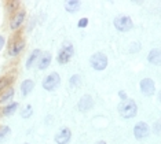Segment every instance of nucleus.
<instances>
[{"label":"nucleus","instance_id":"obj_1","mask_svg":"<svg viewBox=\"0 0 161 144\" xmlns=\"http://www.w3.org/2000/svg\"><path fill=\"white\" fill-rule=\"evenodd\" d=\"M136 111H138L136 103H135V100H132V99H127V100L120 103V106H119V114L124 120L134 118L136 115Z\"/></svg>","mask_w":161,"mask_h":144},{"label":"nucleus","instance_id":"obj_2","mask_svg":"<svg viewBox=\"0 0 161 144\" xmlns=\"http://www.w3.org/2000/svg\"><path fill=\"white\" fill-rule=\"evenodd\" d=\"M114 28L117 29L119 32H128L134 28V22L128 15H120V17H116L114 21Z\"/></svg>","mask_w":161,"mask_h":144},{"label":"nucleus","instance_id":"obj_3","mask_svg":"<svg viewBox=\"0 0 161 144\" xmlns=\"http://www.w3.org/2000/svg\"><path fill=\"white\" fill-rule=\"evenodd\" d=\"M90 65H91V67H92L94 70H98V72L105 70L106 66H108V56H106L105 54H102V52L94 54L92 56H91V59H90Z\"/></svg>","mask_w":161,"mask_h":144},{"label":"nucleus","instance_id":"obj_4","mask_svg":"<svg viewBox=\"0 0 161 144\" xmlns=\"http://www.w3.org/2000/svg\"><path fill=\"white\" fill-rule=\"evenodd\" d=\"M73 54H75V48H73L70 43H66L59 50V52H58V56H57L58 63H61V65L68 63V62L70 61V58L73 56Z\"/></svg>","mask_w":161,"mask_h":144},{"label":"nucleus","instance_id":"obj_5","mask_svg":"<svg viewBox=\"0 0 161 144\" xmlns=\"http://www.w3.org/2000/svg\"><path fill=\"white\" fill-rule=\"evenodd\" d=\"M59 84H61V77L58 73H51V74H48L44 80H43V88H44L46 91H55L58 87H59Z\"/></svg>","mask_w":161,"mask_h":144},{"label":"nucleus","instance_id":"obj_6","mask_svg":"<svg viewBox=\"0 0 161 144\" xmlns=\"http://www.w3.org/2000/svg\"><path fill=\"white\" fill-rule=\"evenodd\" d=\"M24 48H25V41L19 36H17V37H14L11 41H10L7 52H8L10 56H17L18 54H21V51H22Z\"/></svg>","mask_w":161,"mask_h":144},{"label":"nucleus","instance_id":"obj_7","mask_svg":"<svg viewBox=\"0 0 161 144\" xmlns=\"http://www.w3.org/2000/svg\"><path fill=\"white\" fill-rule=\"evenodd\" d=\"M149 132H150L149 125L146 124V122H142V121H141V122H138L134 126V136L136 139H145V137H147Z\"/></svg>","mask_w":161,"mask_h":144},{"label":"nucleus","instance_id":"obj_8","mask_svg":"<svg viewBox=\"0 0 161 144\" xmlns=\"http://www.w3.org/2000/svg\"><path fill=\"white\" fill-rule=\"evenodd\" d=\"M156 91V85H154V81L150 80V78H143L141 81V92L145 96H152Z\"/></svg>","mask_w":161,"mask_h":144},{"label":"nucleus","instance_id":"obj_9","mask_svg":"<svg viewBox=\"0 0 161 144\" xmlns=\"http://www.w3.org/2000/svg\"><path fill=\"white\" fill-rule=\"evenodd\" d=\"M72 132L69 128H62L59 132L55 135V143L57 144H68L70 141Z\"/></svg>","mask_w":161,"mask_h":144},{"label":"nucleus","instance_id":"obj_10","mask_svg":"<svg viewBox=\"0 0 161 144\" xmlns=\"http://www.w3.org/2000/svg\"><path fill=\"white\" fill-rule=\"evenodd\" d=\"M25 15H26V13H25V10H19L18 13L11 18V21H10V28H11V30H15L22 25V22L25 19Z\"/></svg>","mask_w":161,"mask_h":144},{"label":"nucleus","instance_id":"obj_11","mask_svg":"<svg viewBox=\"0 0 161 144\" xmlns=\"http://www.w3.org/2000/svg\"><path fill=\"white\" fill-rule=\"evenodd\" d=\"M92 106H94V100L90 95H84L79 100V104H77L80 111H88V110L92 109Z\"/></svg>","mask_w":161,"mask_h":144},{"label":"nucleus","instance_id":"obj_12","mask_svg":"<svg viewBox=\"0 0 161 144\" xmlns=\"http://www.w3.org/2000/svg\"><path fill=\"white\" fill-rule=\"evenodd\" d=\"M51 59H53V56H51L50 52L40 54V58H39V69L40 70H46L50 66V63H51Z\"/></svg>","mask_w":161,"mask_h":144},{"label":"nucleus","instance_id":"obj_13","mask_svg":"<svg viewBox=\"0 0 161 144\" xmlns=\"http://www.w3.org/2000/svg\"><path fill=\"white\" fill-rule=\"evenodd\" d=\"M33 88H35V83L32 80L22 81V84H21V95H22V96H28L32 91H33Z\"/></svg>","mask_w":161,"mask_h":144},{"label":"nucleus","instance_id":"obj_14","mask_svg":"<svg viewBox=\"0 0 161 144\" xmlns=\"http://www.w3.org/2000/svg\"><path fill=\"white\" fill-rule=\"evenodd\" d=\"M14 96V88L13 87H7L4 89L0 91V103H4L7 100H10Z\"/></svg>","mask_w":161,"mask_h":144},{"label":"nucleus","instance_id":"obj_15","mask_svg":"<svg viewBox=\"0 0 161 144\" xmlns=\"http://www.w3.org/2000/svg\"><path fill=\"white\" fill-rule=\"evenodd\" d=\"M80 6H81L80 0H69V2L65 3V8H66L68 13H77Z\"/></svg>","mask_w":161,"mask_h":144},{"label":"nucleus","instance_id":"obj_16","mask_svg":"<svg viewBox=\"0 0 161 144\" xmlns=\"http://www.w3.org/2000/svg\"><path fill=\"white\" fill-rule=\"evenodd\" d=\"M40 54H42V51L40 50H33V52L29 55V58L26 61V69H32V66H35L36 61L40 58Z\"/></svg>","mask_w":161,"mask_h":144},{"label":"nucleus","instance_id":"obj_17","mask_svg":"<svg viewBox=\"0 0 161 144\" xmlns=\"http://www.w3.org/2000/svg\"><path fill=\"white\" fill-rule=\"evenodd\" d=\"M147 61L152 65H158L160 63V50H152L149 52Z\"/></svg>","mask_w":161,"mask_h":144},{"label":"nucleus","instance_id":"obj_18","mask_svg":"<svg viewBox=\"0 0 161 144\" xmlns=\"http://www.w3.org/2000/svg\"><path fill=\"white\" fill-rule=\"evenodd\" d=\"M18 106H19V104H18L17 102H14V103H11V104L6 106L4 109H3V114H4V115H13V114L17 111Z\"/></svg>","mask_w":161,"mask_h":144},{"label":"nucleus","instance_id":"obj_19","mask_svg":"<svg viewBox=\"0 0 161 144\" xmlns=\"http://www.w3.org/2000/svg\"><path fill=\"white\" fill-rule=\"evenodd\" d=\"M32 114H33V109H32V106L31 104H26V106H25V109L21 111V117L26 120V118H31L32 117Z\"/></svg>","mask_w":161,"mask_h":144},{"label":"nucleus","instance_id":"obj_20","mask_svg":"<svg viewBox=\"0 0 161 144\" xmlns=\"http://www.w3.org/2000/svg\"><path fill=\"white\" fill-rule=\"evenodd\" d=\"M10 133V128L6 126V125H3V126H0V143H3V140L6 139V136Z\"/></svg>","mask_w":161,"mask_h":144},{"label":"nucleus","instance_id":"obj_21","mask_svg":"<svg viewBox=\"0 0 161 144\" xmlns=\"http://www.w3.org/2000/svg\"><path fill=\"white\" fill-rule=\"evenodd\" d=\"M13 81V78H10V77H3L2 80H0V89H2L3 87H10V83Z\"/></svg>","mask_w":161,"mask_h":144},{"label":"nucleus","instance_id":"obj_22","mask_svg":"<svg viewBox=\"0 0 161 144\" xmlns=\"http://www.w3.org/2000/svg\"><path fill=\"white\" fill-rule=\"evenodd\" d=\"M79 84H80V76H77V74L72 76V78H70V85H72V87H77Z\"/></svg>","mask_w":161,"mask_h":144},{"label":"nucleus","instance_id":"obj_23","mask_svg":"<svg viewBox=\"0 0 161 144\" xmlns=\"http://www.w3.org/2000/svg\"><path fill=\"white\" fill-rule=\"evenodd\" d=\"M87 25H88V19H87V18H81V19L79 21L77 26H79V28H86Z\"/></svg>","mask_w":161,"mask_h":144},{"label":"nucleus","instance_id":"obj_24","mask_svg":"<svg viewBox=\"0 0 161 144\" xmlns=\"http://www.w3.org/2000/svg\"><path fill=\"white\" fill-rule=\"evenodd\" d=\"M119 96H120V99H121V100L124 102V100H127V95H125V92H124V91H120L119 92Z\"/></svg>","mask_w":161,"mask_h":144},{"label":"nucleus","instance_id":"obj_25","mask_svg":"<svg viewBox=\"0 0 161 144\" xmlns=\"http://www.w3.org/2000/svg\"><path fill=\"white\" fill-rule=\"evenodd\" d=\"M4 41H6V40H4V37H3V36L0 35V50H2V48L4 47Z\"/></svg>","mask_w":161,"mask_h":144},{"label":"nucleus","instance_id":"obj_26","mask_svg":"<svg viewBox=\"0 0 161 144\" xmlns=\"http://www.w3.org/2000/svg\"><path fill=\"white\" fill-rule=\"evenodd\" d=\"M156 133H160V124L156 125Z\"/></svg>","mask_w":161,"mask_h":144},{"label":"nucleus","instance_id":"obj_27","mask_svg":"<svg viewBox=\"0 0 161 144\" xmlns=\"http://www.w3.org/2000/svg\"><path fill=\"white\" fill-rule=\"evenodd\" d=\"M95 144H108V143L103 141V140H101V141H98V143H95Z\"/></svg>","mask_w":161,"mask_h":144},{"label":"nucleus","instance_id":"obj_28","mask_svg":"<svg viewBox=\"0 0 161 144\" xmlns=\"http://www.w3.org/2000/svg\"><path fill=\"white\" fill-rule=\"evenodd\" d=\"M24 144H28V143H24Z\"/></svg>","mask_w":161,"mask_h":144}]
</instances>
